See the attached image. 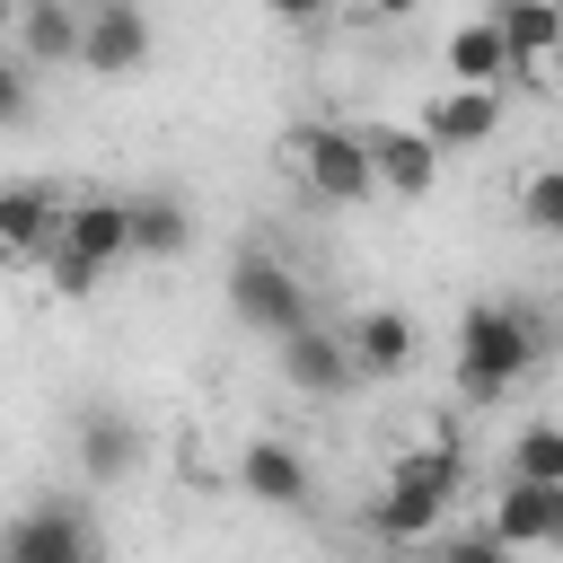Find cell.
I'll list each match as a JSON object with an SVG mask.
<instances>
[{
	"label": "cell",
	"mask_w": 563,
	"mask_h": 563,
	"mask_svg": "<svg viewBox=\"0 0 563 563\" xmlns=\"http://www.w3.org/2000/svg\"><path fill=\"white\" fill-rule=\"evenodd\" d=\"M0 563H106L88 501L35 493L26 510H9V519H0Z\"/></svg>",
	"instance_id": "3957f363"
},
{
	"label": "cell",
	"mask_w": 563,
	"mask_h": 563,
	"mask_svg": "<svg viewBox=\"0 0 563 563\" xmlns=\"http://www.w3.org/2000/svg\"><path fill=\"white\" fill-rule=\"evenodd\" d=\"M238 493L264 501V510H308V501H317V475H308V457H299L282 431H255V440L238 449Z\"/></svg>",
	"instance_id": "9c48e42d"
},
{
	"label": "cell",
	"mask_w": 563,
	"mask_h": 563,
	"mask_svg": "<svg viewBox=\"0 0 563 563\" xmlns=\"http://www.w3.org/2000/svg\"><path fill=\"white\" fill-rule=\"evenodd\" d=\"M158 53V26L141 0H79V70L88 79H141Z\"/></svg>",
	"instance_id": "8992f818"
},
{
	"label": "cell",
	"mask_w": 563,
	"mask_h": 563,
	"mask_svg": "<svg viewBox=\"0 0 563 563\" xmlns=\"http://www.w3.org/2000/svg\"><path fill=\"white\" fill-rule=\"evenodd\" d=\"M290 158H299V185H308L317 202H334V211L378 202V185H369V150H361L352 123H290Z\"/></svg>",
	"instance_id": "277c9868"
},
{
	"label": "cell",
	"mask_w": 563,
	"mask_h": 563,
	"mask_svg": "<svg viewBox=\"0 0 563 563\" xmlns=\"http://www.w3.org/2000/svg\"><path fill=\"white\" fill-rule=\"evenodd\" d=\"M229 317H238L246 334L282 343V334H299V325H308V282H299V273H290L282 255L246 246V255L229 264Z\"/></svg>",
	"instance_id": "5b68a950"
},
{
	"label": "cell",
	"mask_w": 563,
	"mask_h": 563,
	"mask_svg": "<svg viewBox=\"0 0 563 563\" xmlns=\"http://www.w3.org/2000/svg\"><path fill=\"white\" fill-rule=\"evenodd\" d=\"M18 123H35V70L0 44V132H18Z\"/></svg>",
	"instance_id": "7402d4cb"
},
{
	"label": "cell",
	"mask_w": 563,
	"mask_h": 563,
	"mask_svg": "<svg viewBox=\"0 0 563 563\" xmlns=\"http://www.w3.org/2000/svg\"><path fill=\"white\" fill-rule=\"evenodd\" d=\"M70 440H79V475H88V484H132V475H141V457H150L141 422H132V413H114V405H88V413L70 422Z\"/></svg>",
	"instance_id": "7c38bea8"
},
{
	"label": "cell",
	"mask_w": 563,
	"mask_h": 563,
	"mask_svg": "<svg viewBox=\"0 0 563 563\" xmlns=\"http://www.w3.org/2000/svg\"><path fill=\"white\" fill-rule=\"evenodd\" d=\"M405 563H422V554H405Z\"/></svg>",
	"instance_id": "4316f807"
},
{
	"label": "cell",
	"mask_w": 563,
	"mask_h": 563,
	"mask_svg": "<svg viewBox=\"0 0 563 563\" xmlns=\"http://www.w3.org/2000/svg\"><path fill=\"white\" fill-rule=\"evenodd\" d=\"M413 132H422L431 150H484V141L501 132V88H440Z\"/></svg>",
	"instance_id": "9a60e30c"
},
{
	"label": "cell",
	"mask_w": 563,
	"mask_h": 563,
	"mask_svg": "<svg viewBox=\"0 0 563 563\" xmlns=\"http://www.w3.org/2000/svg\"><path fill=\"white\" fill-rule=\"evenodd\" d=\"M413 352H422V334H413L405 308H361V317L343 325V361H352V378H405Z\"/></svg>",
	"instance_id": "4fadbf2b"
},
{
	"label": "cell",
	"mask_w": 563,
	"mask_h": 563,
	"mask_svg": "<svg viewBox=\"0 0 563 563\" xmlns=\"http://www.w3.org/2000/svg\"><path fill=\"white\" fill-rule=\"evenodd\" d=\"M53 238H62V194L35 185V176H9V185H0V264L44 255Z\"/></svg>",
	"instance_id": "2e32d148"
},
{
	"label": "cell",
	"mask_w": 563,
	"mask_h": 563,
	"mask_svg": "<svg viewBox=\"0 0 563 563\" xmlns=\"http://www.w3.org/2000/svg\"><path fill=\"white\" fill-rule=\"evenodd\" d=\"M519 220H528L537 238H563V167H537V176L519 185Z\"/></svg>",
	"instance_id": "44dd1931"
},
{
	"label": "cell",
	"mask_w": 563,
	"mask_h": 563,
	"mask_svg": "<svg viewBox=\"0 0 563 563\" xmlns=\"http://www.w3.org/2000/svg\"><path fill=\"white\" fill-rule=\"evenodd\" d=\"M493 18V35H501V53H510V70L528 79V88H545V62H554V0H493L484 9Z\"/></svg>",
	"instance_id": "ac0fdd59"
},
{
	"label": "cell",
	"mask_w": 563,
	"mask_h": 563,
	"mask_svg": "<svg viewBox=\"0 0 563 563\" xmlns=\"http://www.w3.org/2000/svg\"><path fill=\"white\" fill-rule=\"evenodd\" d=\"M413 554H422V563H510V554H501L484 528H457V537H440V545H413Z\"/></svg>",
	"instance_id": "603a6c76"
},
{
	"label": "cell",
	"mask_w": 563,
	"mask_h": 563,
	"mask_svg": "<svg viewBox=\"0 0 563 563\" xmlns=\"http://www.w3.org/2000/svg\"><path fill=\"white\" fill-rule=\"evenodd\" d=\"M361 150H369V185L387 202H422L440 185V150L413 123H361Z\"/></svg>",
	"instance_id": "ba28073f"
},
{
	"label": "cell",
	"mask_w": 563,
	"mask_h": 563,
	"mask_svg": "<svg viewBox=\"0 0 563 563\" xmlns=\"http://www.w3.org/2000/svg\"><path fill=\"white\" fill-rule=\"evenodd\" d=\"M9 18H18V0H0V44H9Z\"/></svg>",
	"instance_id": "484cf974"
},
{
	"label": "cell",
	"mask_w": 563,
	"mask_h": 563,
	"mask_svg": "<svg viewBox=\"0 0 563 563\" xmlns=\"http://www.w3.org/2000/svg\"><path fill=\"white\" fill-rule=\"evenodd\" d=\"M282 352V387H299V396H317V405H334V396H352L361 378H352V361H343V334L334 325H299V334H282L273 343Z\"/></svg>",
	"instance_id": "8fae6325"
},
{
	"label": "cell",
	"mask_w": 563,
	"mask_h": 563,
	"mask_svg": "<svg viewBox=\"0 0 563 563\" xmlns=\"http://www.w3.org/2000/svg\"><path fill=\"white\" fill-rule=\"evenodd\" d=\"M440 70H449V88H501V79H510V53H501L493 18L449 26V35H440Z\"/></svg>",
	"instance_id": "d6986e66"
},
{
	"label": "cell",
	"mask_w": 563,
	"mask_h": 563,
	"mask_svg": "<svg viewBox=\"0 0 563 563\" xmlns=\"http://www.w3.org/2000/svg\"><path fill=\"white\" fill-rule=\"evenodd\" d=\"M9 53H18L26 70H70V62H79V0H18Z\"/></svg>",
	"instance_id": "5bb4252c"
},
{
	"label": "cell",
	"mask_w": 563,
	"mask_h": 563,
	"mask_svg": "<svg viewBox=\"0 0 563 563\" xmlns=\"http://www.w3.org/2000/svg\"><path fill=\"white\" fill-rule=\"evenodd\" d=\"M501 475H519V484H563V431H554V422H519Z\"/></svg>",
	"instance_id": "ffe728a7"
},
{
	"label": "cell",
	"mask_w": 563,
	"mask_h": 563,
	"mask_svg": "<svg viewBox=\"0 0 563 563\" xmlns=\"http://www.w3.org/2000/svg\"><path fill=\"white\" fill-rule=\"evenodd\" d=\"M369 9H378V18H405V9H413V0H369Z\"/></svg>",
	"instance_id": "d4e9b609"
},
{
	"label": "cell",
	"mask_w": 563,
	"mask_h": 563,
	"mask_svg": "<svg viewBox=\"0 0 563 563\" xmlns=\"http://www.w3.org/2000/svg\"><path fill=\"white\" fill-rule=\"evenodd\" d=\"M264 9H273V18H282V26H317V18H325V9H334V0H264Z\"/></svg>",
	"instance_id": "cb8c5ba5"
},
{
	"label": "cell",
	"mask_w": 563,
	"mask_h": 563,
	"mask_svg": "<svg viewBox=\"0 0 563 563\" xmlns=\"http://www.w3.org/2000/svg\"><path fill=\"white\" fill-rule=\"evenodd\" d=\"M123 255H141V264L194 255V211H185V194H167V185L123 194Z\"/></svg>",
	"instance_id": "30bf717a"
},
{
	"label": "cell",
	"mask_w": 563,
	"mask_h": 563,
	"mask_svg": "<svg viewBox=\"0 0 563 563\" xmlns=\"http://www.w3.org/2000/svg\"><path fill=\"white\" fill-rule=\"evenodd\" d=\"M545 352H554V334H545L537 308H519V299H466V317H457V396L466 405H501Z\"/></svg>",
	"instance_id": "6da1fadb"
},
{
	"label": "cell",
	"mask_w": 563,
	"mask_h": 563,
	"mask_svg": "<svg viewBox=\"0 0 563 563\" xmlns=\"http://www.w3.org/2000/svg\"><path fill=\"white\" fill-rule=\"evenodd\" d=\"M484 537H493L501 554L563 545V484H519V475H501V484H493V519H484Z\"/></svg>",
	"instance_id": "52a82bcc"
},
{
	"label": "cell",
	"mask_w": 563,
	"mask_h": 563,
	"mask_svg": "<svg viewBox=\"0 0 563 563\" xmlns=\"http://www.w3.org/2000/svg\"><path fill=\"white\" fill-rule=\"evenodd\" d=\"M62 255H79L88 273H114L123 264V194H79V202H62V238H53Z\"/></svg>",
	"instance_id": "e0dca14e"
},
{
	"label": "cell",
	"mask_w": 563,
	"mask_h": 563,
	"mask_svg": "<svg viewBox=\"0 0 563 563\" xmlns=\"http://www.w3.org/2000/svg\"><path fill=\"white\" fill-rule=\"evenodd\" d=\"M457 449L449 440H431V449H413V457H396V475L378 484V501H369V528L387 537V545H431V528L449 519V501H457Z\"/></svg>",
	"instance_id": "7a4b0ae2"
}]
</instances>
